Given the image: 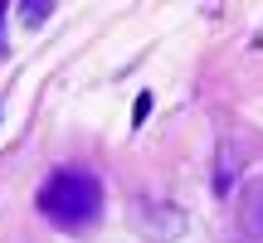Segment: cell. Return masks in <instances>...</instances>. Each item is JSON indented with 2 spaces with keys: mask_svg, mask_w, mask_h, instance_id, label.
I'll list each match as a JSON object with an SVG mask.
<instances>
[{
  "mask_svg": "<svg viewBox=\"0 0 263 243\" xmlns=\"http://www.w3.org/2000/svg\"><path fill=\"white\" fill-rule=\"evenodd\" d=\"M137 229L146 238L171 243V238H180V229H185V214H180L176 205H166V199H146V205L137 209Z\"/></svg>",
  "mask_w": 263,
  "mask_h": 243,
  "instance_id": "obj_2",
  "label": "cell"
},
{
  "mask_svg": "<svg viewBox=\"0 0 263 243\" xmlns=\"http://www.w3.org/2000/svg\"><path fill=\"white\" fill-rule=\"evenodd\" d=\"M39 214L64 234H83L103 219V180L88 166H59L39 185Z\"/></svg>",
  "mask_w": 263,
  "mask_h": 243,
  "instance_id": "obj_1",
  "label": "cell"
},
{
  "mask_svg": "<svg viewBox=\"0 0 263 243\" xmlns=\"http://www.w3.org/2000/svg\"><path fill=\"white\" fill-rule=\"evenodd\" d=\"M146 117H151V93H137V107H132V127H141Z\"/></svg>",
  "mask_w": 263,
  "mask_h": 243,
  "instance_id": "obj_6",
  "label": "cell"
},
{
  "mask_svg": "<svg viewBox=\"0 0 263 243\" xmlns=\"http://www.w3.org/2000/svg\"><path fill=\"white\" fill-rule=\"evenodd\" d=\"M49 15H54V5H49V0H25V5H20V19H25L29 29H39Z\"/></svg>",
  "mask_w": 263,
  "mask_h": 243,
  "instance_id": "obj_5",
  "label": "cell"
},
{
  "mask_svg": "<svg viewBox=\"0 0 263 243\" xmlns=\"http://www.w3.org/2000/svg\"><path fill=\"white\" fill-rule=\"evenodd\" d=\"M5 15H10V5L0 0V58H5Z\"/></svg>",
  "mask_w": 263,
  "mask_h": 243,
  "instance_id": "obj_7",
  "label": "cell"
},
{
  "mask_svg": "<svg viewBox=\"0 0 263 243\" xmlns=\"http://www.w3.org/2000/svg\"><path fill=\"white\" fill-rule=\"evenodd\" d=\"M239 229L244 243H263V180H249L239 190Z\"/></svg>",
  "mask_w": 263,
  "mask_h": 243,
  "instance_id": "obj_3",
  "label": "cell"
},
{
  "mask_svg": "<svg viewBox=\"0 0 263 243\" xmlns=\"http://www.w3.org/2000/svg\"><path fill=\"white\" fill-rule=\"evenodd\" d=\"M239 166H244L239 146H234V141H219V151H215V195H234Z\"/></svg>",
  "mask_w": 263,
  "mask_h": 243,
  "instance_id": "obj_4",
  "label": "cell"
}]
</instances>
